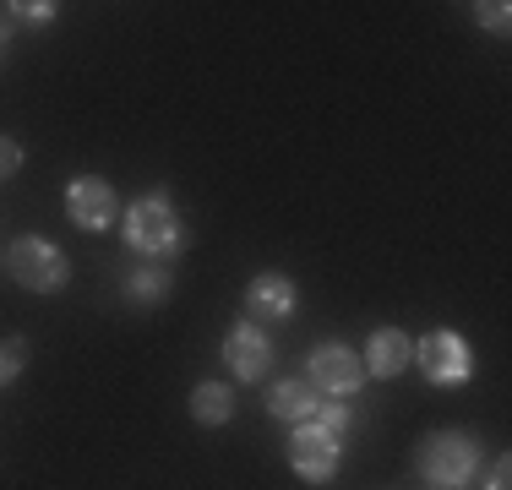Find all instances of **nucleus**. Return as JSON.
Wrapping results in <instances>:
<instances>
[{
	"mask_svg": "<svg viewBox=\"0 0 512 490\" xmlns=\"http://www.w3.org/2000/svg\"><path fill=\"white\" fill-rule=\"evenodd\" d=\"M126 245L142 256H175L186 245V229H180V213L164 202V196H142V202L126 207Z\"/></svg>",
	"mask_w": 512,
	"mask_h": 490,
	"instance_id": "f257e3e1",
	"label": "nucleus"
},
{
	"mask_svg": "<svg viewBox=\"0 0 512 490\" xmlns=\"http://www.w3.org/2000/svg\"><path fill=\"white\" fill-rule=\"evenodd\" d=\"M474 469H480V447H474V436L463 431H436L420 441V474L431 485L442 490H458L474 480Z\"/></svg>",
	"mask_w": 512,
	"mask_h": 490,
	"instance_id": "f03ea898",
	"label": "nucleus"
},
{
	"mask_svg": "<svg viewBox=\"0 0 512 490\" xmlns=\"http://www.w3.org/2000/svg\"><path fill=\"white\" fill-rule=\"evenodd\" d=\"M6 267H11V278H17L22 289H33V294H55V289H66V278H71V262H66V251L50 240H17L6 251Z\"/></svg>",
	"mask_w": 512,
	"mask_h": 490,
	"instance_id": "7ed1b4c3",
	"label": "nucleus"
},
{
	"mask_svg": "<svg viewBox=\"0 0 512 490\" xmlns=\"http://www.w3.org/2000/svg\"><path fill=\"white\" fill-rule=\"evenodd\" d=\"M414 360H420L425 382H436V387H458V382H469V371H474L469 343L458 333H425L414 343Z\"/></svg>",
	"mask_w": 512,
	"mask_h": 490,
	"instance_id": "20e7f679",
	"label": "nucleus"
},
{
	"mask_svg": "<svg viewBox=\"0 0 512 490\" xmlns=\"http://www.w3.org/2000/svg\"><path fill=\"white\" fill-rule=\"evenodd\" d=\"M289 469L311 485H327L338 474V436H327L322 425H311V420L295 425V436H289Z\"/></svg>",
	"mask_w": 512,
	"mask_h": 490,
	"instance_id": "39448f33",
	"label": "nucleus"
},
{
	"mask_svg": "<svg viewBox=\"0 0 512 490\" xmlns=\"http://www.w3.org/2000/svg\"><path fill=\"white\" fill-rule=\"evenodd\" d=\"M66 218L82 229V235H99V229L115 224V191H109L99 175L71 180L66 186Z\"/></svg>",
	"mask_w": 512,
	"mask_h": 490,
	"instance_id": "423d86ee",
	"label": "nucleus"
},
{
	"mask_svg": "<svg viewBox=\"0 0 512 490\" xmlns=\"http://www.w3.org/2000/svg\"><path fill=\"white\" fill-rule=\"evenodd\" d=\"M360 382H365V365L349 343H322V349L311 354V387L333 392V398H349Z\"/></svg>",
	"mask_w": 512,
	"mask_h": 490,
	"instance_id": "0eeeda50",
	"label": "nucleus"
},
{
	"mask_svg": "<svg viewBox=\"0 0 512 490\" xmlns=\"http://www.w3.org/2000/svg\"><path fill=\"white\" fill-rule=\"evenodd\" d=\"M224 360L235 365L240 382H262V371L273 365V343L262 338L256 322H240V327H229V338H224Z\"/></svg>",
	"mask_w": 512,
	"mask_h": 490,
	"instance_id": "6e6552de",
	"label": "nucleus"
},
{
	"mask_svg": "<svg viewBox=\"0 0 512 490\" xmlns=\"http://www.w3.org/2000/svg\"><path fill=\"white\" fill-rule=\"evenodd\" d=\"M414 360V343L398 333V327H382V333L371 338V349L360 354V365H365V376H376V382H393L398 371Z\"/></svg>",
	"mask_w": 512,
	"mask_h": 490,
	"instance_id": "1a4fd4ad",
	"label": "nucleus"
},
{
	"mask_svg": "<svg viewBox=\"0 0 512 490\" xmlns=\"http://www.w3.org/2000/svg\"><path fill=\"white\" fill-rule=\"evenodd\" d=\"M295 311V284L284 273H262L246 289V316H262V322H284Z\"/></svg>",
	"mask_w": 512,
	"mask_h": 490,
	"instance_id": "9d476101",
	"label": "nucleus"
},
{
	"mask_svg": "<svg viewBox=\"0 0 512 490\" xmlns=\"http://www.w3.org/2000/svg\"><path fill=\"white\" fill-rule=\"evenodd\" d=\"M316 387H306L300 376H289V382H278L273 387V398H267V409L278 414V420H289V425H306V420H316Z\"/></svg>",
	"mask_w": 512,
	"mask_h": 490,
	"instance_id": "9b49d317",
	"label": "nucleus"
},
{
	"mask_svg": "<svg viewBox=\"0 0 512 490\" xmlns=\"http://www.w3.org/2000/svg\"><path fill=\"white\" fill-rule=\"evenodd\" d=\"M191 414H197L202 425H224L229 414H235V392L218 387V382H202L197 392H191Z\"/></svg>",
	"mask_w": 512,
	"mask_h": 490,
	"instance_id": "f8f14e48",
	"label": "nucleus"
},
{
	"mask_svg": "<svg viewBox=\"0 0 512 490\" xmlns=\"http://www.w3.org/2000/svg\"><path fill=\"white\" fill-rule=\"evenodd\" d=\"M169 284H175V278H169L164 273V267H137V273H131L126 278V294H131V300H137V305H158V300H164V294H169Z\"/></svg>",
	"mask_w": 512,
	"mask_h": 490,
	"instance_id": "ddd939ff",
	"label": "nucleus"
},
{
	"mask_svg": "<svg viewBox=\"0 0 512 490\" xmlns=\"http://www.w3.org/2000/svg\"><path fill=\"white\" fill-rule=\"evenodd\" d=\"M22 365H28V338H0V387L17 382Z\"/></svg>",
	"mask_w": 512,
	"mask_h": 490,
	"instance_id": "4468645a",
	"label": "nucleus"
},
{
	"mask_svg": "<svg viewBox=\"0 0 512 490\" xmlns=\"http://www.w3.org/2000/svg\"><path fill=\"white\" fill-rule=\"evenodd\" d=\"M311 425H322L327 436H338V441H344L355 420H349V403H316V420H311Z\"/></svg>",
	"mask_w": 512,
	"mask_h": 490,
	"instance_id": "2eb2a0df",
	"label": "nucleus"
},
{
	"mask_svg": "<svg viewBox=\"0 0 512 490\" xmlns=\"http://www.w3.org/2000/svg\"><path fill=\"white\" fill-rule=\"evenodd\" d=\"M507 11H512V6H502V0H485V6H480V22H485L491 33H507V22H512Z\"/></svg>",
	"mask_w": 512,
	"mask_h": 490,
	"instance_id": "dca6fc26",
	"label": "nucleus"
},
{
	"mask_svg": "<svg viewBox=\"0 0 512 490\" xmlns=\"http://www.w3.org/2000/svg\"><path fill=\"white\" fill-rule=\"evenodd\" d=\"M17 169H22V147L11 137H0V180H11Z\"/></svg>",
	"mask_w": 512,
	"mask_h": 490,
	"instance_id": "f3484780",
	"label": "nucleus"
},
{
	"mask_svg": "<svg viewBox=\"0 0 512 490\" xmlns=\"http://www.w3.org/2000/svg\"><path fill=\"white\" fill-rule=\"evenodd\" d=\"M11 11H22V22H50L55 17L50 0H44V6H39V0H22V6H11Z\"/></svg>",
	"mask_w": 512,
	"mask_h": 490,
	"instance_id": "a211bd4d",
	"label": "nucleus"
},
{
	"mask_svg": "<svg viewBox=\"0 0 512 490\" xmlns=\"http://www.w3.org/2000/svg\"><path fill=\"white\" fill-rule=\"evenodd\" d=\"M512 485V463L507 458H496V469H491V490H507Z\"/></svg>",
	"mask_w": 512,
	"mask_h": 490,
	"instance_id": "6ab92c4d",
	"label": "nucleus"
},
{
	"mask_svg": "<svg viewBox=\"0 0 512 490\" xmlns=\"http://www.w3.org/2000/svg\"><path fill=\"white\" fill-rule=\"evenodd\" d=\"M11 39V17H0V44H6Z\"/></svg>",
	"mask_w": 512,
	"mask_h": 490,
	"instance_id": "aec40b11",
	"label": "nucleus"
}]
</instances>
